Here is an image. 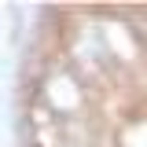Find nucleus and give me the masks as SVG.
<instances>
[{
	"mask_svg": "<svg viewBox=\"0 0 147 147\" xmlns=\"http://www.w3.org/2000/svg\"><path fill=\"white\" fill-rule=\"evenodd\" d=\"M33 136H37V147H63V125H59L55 110L33 107Z\"/></svg>",
	"mask_w": 147,
	"mask_h": 147,
	"instance_id": "nucleus-1",
	"label": "nucleus"
}]
</instances>
